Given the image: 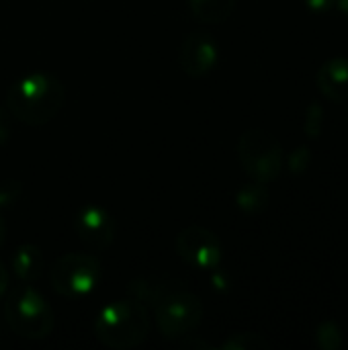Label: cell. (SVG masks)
<instances>
[{
    "label": "cell",
    "mask_w": 348,
    "mask_h": 350,
    "mask_svg": "<svg viewBox=\"0 0 348 350\" xmlns=\"http://www.w3.org/2000/svg\"><path fill=\"white\" fill-rule=\"evenodd\" d=\"M238 160L252 180L269 185L281 176L285 152L273 133L252 127L238 139Z\"/></svg>",
    "instance_id": "4"
},
{
    "label": "cell",
    "mask_w": 348,
    "mask_h": 350,
    "mask_svg": "<svg viewBox=\"0 0 348 350\" xmlns=\"http://www.w3.org/2000/svg\"><path fill=\"white\" fill-rule=\"evenodd\" d=\"M236 205L244 213H260L269 207V189L265 183H248L242 185L236 193Z\"/></svg>",
    "instance_id": "13"
},
{
    "label": "cell",
    "mask_w": 348,
    "mask_h": 350,
    "mask_svg": "<svg viewBox=\"0 0 348 350\" xmlns=\"http://www.w3.org/2000/svg\"><path fill=\"white\" fill-rule=\"evenodd\" d=\"M6 287H8V273H6V269L2 267V262H0V297L6 293Z\"/></svg>",
    "instance_id": "21"
},
{
    "label": "cell",
    "mask_w": 348,
    "mask_h": 350,
    "mask_svg": "<svg viewBox=\"0 0 348 350\" xmlns=\"http://www.w3.org/2000/svg\"><path fill=\"white\" fill-rule=\"evenodd\" d=\"M176 252L189 267L201 271H215L224 258L219 238L203 226L185 228L176 236Z\"/></svg>",
    "instance_id": "7"
},
{
    "label": "cell",
    "mask_w": 348,
    "mask_h": 350,
    "mask_svg": "<svg viewBox=\"0 0 348 350\" xmlns=\"http://www.w3.org/2000/svg\"><path fill=\"white\" fill-rule=\"evenodd\" d=\"M94 334L101 345L115 350L139 347L150 334V316L139 299L109 301L94 320Z\"/></svg>",
    "instance_id": "2"
},
{
    "label": "cell",
    "mask_w": 348,
    "mask_h": 350,
    "mask_svg": "<svg viewBox=\"0 0 348 350\" xmlns=\"http://www.w3.org/2000/svg\"><path fill=\"white\" fill-rule=\"evenodd\" d=\"M316 342L324 350H338L343 347V330L336 322H322L316 330Z\"/></svg>",
    "instance_id": "15"
},
{
    "label": "cell",
    "mask_w": 348,
    "mask_h": 350,
    "mask_svg": "<svg viewBox=\"0 0 348 350\" xmlns=\"http://www.w3.org/2000/svg\"><path fill=\"white\" fill-rule=\"evenodd\" d=\"M304 2L310 10H316V12H326L336 6V0H304Z\"/></svg>",
    "instance_id": "20"
},
{
    "label": "cell",
    "mask_w": 348,
    "mask_h": 350,
    "mask_svg": "<svg viewBox=\"0 0 348 350\" xmlns=\"http://www.w3.org/2000/svg\"><path fill=\"white\" fill-rule=\"evenodd\" d=\"M336 6H338L345 14H348V0H336Z\"/></svg>",
    "instance_id": "23"
},
{
    "label": "cell",
    "mask_w": 348,
    "mask_h": 350,
    "mask_svg": "<svg viewBox=\"0 0 348 350\" xmlns=\"http://www.w3.org/2000/svg\"><path fill=\"white\" fill-rule=\"evenodd\" d=\"M4 242H6V224H4V219L0 215V248L4 246Z\"/></svg>",
    "instance_id": "22"
},
{
    "label": "cell",
    "mask_w": 348,
    "mask_h": 350,
    "mask_svg": "<svg viewBox=\"0 0 348 350\" xmlns=\"http://www.w3.org/2000/svg\"><path fill=\"white\" fill-rule=\"evenodd\" d=\"M74 232L84 246L101 252L107 250L115 240V221L107 209L98 205H84L74 217Z\"/></svg>",
    "instance_id": "8"
},
{
    "label": "cell",
    "mask_w": 348,
    "mask_h": 350,
    "mask_svg": "<svg viewBox=\"0 0 348 350\" xmlns=\"http://www.w3.org/2000/svg\"><path fill=\"white\" fill-rule=\"evenodd\" d=\"M4 318L10 330L27 340H43L53 330V310L29 283H23L6 297Z\"/></svg>",
    "instance_id": "3"
},
{
    "label": "cell",
    "mask_w": 348,
    "mask_h": 350,
    "mask_svg": "<svg viewBox=\"0 0 348 350\" xmlns=\"http://www.w3.org/2000/svg\"><path fill=\"white\" fill-rule=\"evenodd\" d=\"M43 269H45V258L41 248H37L35 244H23L14 250L12 271L21 283L33 285L43 275Z\"/></svg>",
    "instance_id": "11"
},
{
    "label": "cell",
    "mask_w": 348,
    "mask_h": 350,
    "mask_svg": "<svg viewBox=\"0 0 348 350\" xmlns=\"http://www.w3.org/2000/svg\"><path fill=\"white\" fill-rule=\"evenodd\" d=\"M66 100V88L49 72H29L10 84L6 109L12 119L29 127L47 125L57 117Z\"/></svg>",
    "instance_id": "1"
},
{
    "label": "cell",
    "mask_w": 348,
    "mask_h": 350,
    "mask_svg": "<svg viewBox=\"0 0 348 350\" xmlns=\"http://www.w3.org/2000/svg\"><path fill=\"white\" fill-rule=\"evenodd\" d=\"M8 135H10V113L8 109L0 107V146L6 144Z\"/></svg>",
    "instance_id": "19"
},
{
    "label": "cell",
    "mask_w": 348,
    "mask_h": 350,
    "mask_svg": "<svg viewBox=\"0 0 348 350\" xmlns=\"http://www.w3.org/2000/svg\"><path fill=\"white\" fill-rule=\"evenodd\" d=\"M273 347L269 338H265L258 332H236L230 334L224 342L222 350H269Z\"/></svg>",
    "instance_id": "14"
},
{
    "label": "cell",
    "mask_w": 348,
    "mask_h": 350,
    "mask_svg": "<svg viewBox=\"0 0 348 350\" xmlns=\"http://www.w3.org/2000/svg\"><path fill=\"white\" fill-rule=\"evenodd\" d=\"M195 18L203 23H224L238 6V0H187Z\"/></svg>",
    "instance_id": "12"
},
{
    "label": "cell",
    "mask_w": 348,
    "mask_h": 350,
    "mask_svg": "<svg viewBox=\"0 0 348 350\" xmlns=\"http://www.w3.org/2000/svg\"><path fill=\"white\" fill-rule=\"evenodd\" d=\"M318 90L332 103L348 100V57L336 55L324 62L316 74Z\"/></svg>",
    "instance_id": "10"
},
{
    "label": "cell",
    "mask_w": 348,
    "mask_h": 350,
    "mask_svg": "<svg viewBox=\"0 0 348 350\" xmlns=\"http://www.w3.org/2000/svg\"><path fill=\"white\" fill-rule=\"evenodd\" d=\"M21 197V183L18 180H2L0 183V209H8L12 207Z\"/></svg>",
    "instance_id": "18"
},
{
    "label": "cell",
    "mask_w": 348,
    "mask_h": 350,
    "mask_svg": "<svg viewBox=\"0 0 348 350\" xmlns=\"http://www.w3.org/2000/svg\"><path fill=\"white\" fill-rule=\"evenodd\" d=\"M217 57H219L217 43L205 31H193L180 43L178 62H180L183 72L191 78L207 76L215 68Z\"/></svg>",
    "instance_id": "9"
},
{
    "label": "cell",
    "mask_w": 348,
    "mask_h": 350,
    "mask_svg": "<svg viewBox=\"0 0 348 350\" xmlns=\"http://www.w3.org/2000/svg\"><path fill=\"white\" fill-rule=\"evenodd\" d=\"M324 129V107L320 103H312L306 111V121H304V131L308 137L318 139Z\"/></svg>",
    "instance_id": "16"
},
{
    "label": "cell",
    "mask_w": 348,
    "mask_h": 350,
    "mask_svg": "<svg viewBox=\"0 0 348 350\" xmlns=\"http://www.w3.org/2000/svg\"><path fill=\"white\" fill-rule=\"evenodd\" d=\"M51 287L57 295L68 299H80L90 295L101 279L103 267L101 260L86 252H70L55 260L51 267Z\"/></svg>",
    "instance_id": "5"
},
{
    "label": "cell",
    "mask_w": 348,
    "mask_h": 350,
    "mask_svg": "<svg viewBox=\"0 0 348 350\" xmlns=\"http://www.w3.org/2000/svg\"><path fill=\"white\" fill-rule=\"evenodd\" d=\"M154 314L160 334L174 340L187 336L201 324L205 308L199 295L185 289H172L154 304Z\"/></svg>",
    "instance_id": "6"
},
{
    "label": "cell",
    "mask_w": 348,
    "mask_h": 350,
    "mask_svg": "<svg viewBox=\"0 0 348 350\" xmlns=\"http://www.w3.org/2000/svg\"><path fill=\"white\" fill-rule=\"evenodd\" d=\"M312 162V150L308 146H299L289 154V170L293 174H304L310 168Z\"/></svg>",
    "instance_id": "17"
}]
</instances>
